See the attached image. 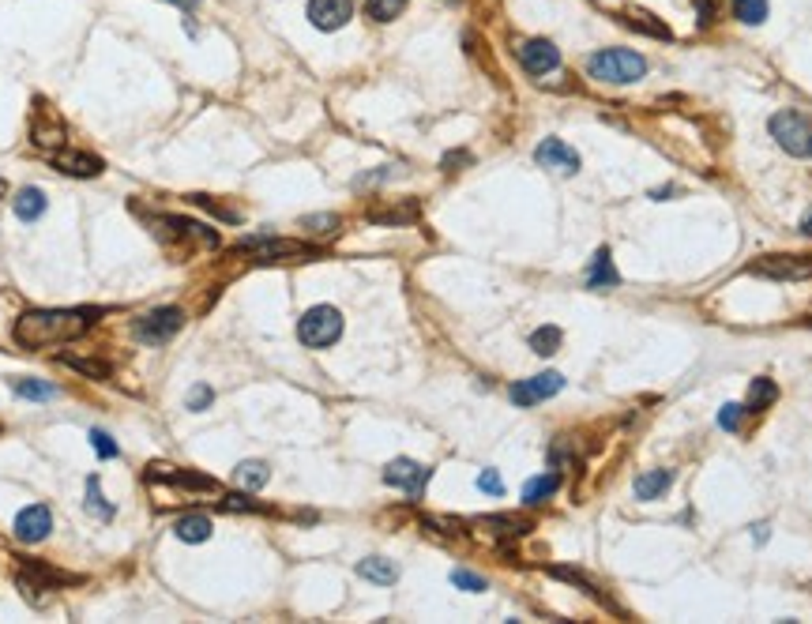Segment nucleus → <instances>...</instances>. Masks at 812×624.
<instances>
[{
  "label": "nucleus",
  "instance_id": "24",
  "mask_svg": "<svg viewBox=\"0 0 812 624\" xmlns=\"http://www.w3.org/2000/svg\"><path fill=\"white\" fill-rule=\"evenodd\" d=\"M556 489H561V478H556V474L531 478L527 485H523V504H531V508H534V504H546V500L556 493Z\"/></svg>",
  "mask_w": 812,
  "mask_h": 624
},
{
  "label": "nucleus",
  "instance_id": "16",
  "mask_svg": "<svg viewBox=\"0 0 812 624\" xmlns=\"http://www.w3.org/2000/svg\"><path fill=\"white\" fill-rule=\"evenodd\" d=\"M53 162H57V170L72 174V177H98L102 174V158L83 155V150H57Z\"/></svg>",
  "mask_w": 812,
  "mask_h": 624
},
{
  "label": "nucleus",
  "instance_id": "31",
  "mask_svg": "<svg viewBox=\"0 0 812 624\" xmlns=\"http://www.w3.org/2000/svg\"><path fill=\"white\" fill-rule=\"evenodd\" d=\"M15 395H23V399H53L57 395V387L53 384H45V380H15Z\"/></svg>",
  "mask_w": 812,
  "mask_h": 624
},
{
  "label": "nucleus",
  "instance_id": "6",
  "mask_svg": "<svg viewBox=\"0 0 812 624\" xmlns=\"http://www.w3.org/2000/svg\"><path fill=\"white\" fill-rule=\"evenodd\" d=\"M516 57L531 76H546L561 64V49H556L549 38H527V42H519Z\"/></svg>",
  "mask_w": 812,
  "mask_h": 624
},
{
  "label": "nucleus",
  "instance_id": "29",
  "mask_svg": "<svg viewBox=\"0 0 812 624\" xmlns=\"http://www.w3.org/2000/svg\"><path fill=\"white\" fill-rule=\"evenodd\" d=\"M556 346H561V328H538V331L531 335V350L541 353V358L556 353Z\"/></svg>",
  "mask_w": 812,
  "mask_h": 624
},
{
  "label": "nucleus",
  "instance_id": "5",
  "mask_svg": "<svg viewBox=\"0 0 812 624\" xmlns=\"http://www.w3.org/2000/svg\"><path fill=\"white\" fill-rule=\"evenodd\" d=\"M181 328H184V312L174 309V305H166V309H155V312H147V316L135 320L132 335L140 343H147V346H162V343L174 339Z\"/></svg>",
  "mask_w": 812,
  "mask_h": 624
},
{
  "label": "nucleus",
  "instance_id": "39",
  "mask_svg": "<svg viewBox=\"0 0 812 624\" xmlns=\"http://www.w3.org/2000/svg\"><path fill=\"white\" fill-rule=\"evenodd\" d=\"M211 399H215V392L207 384H196L192 392H189V399H184V407L189 410H203V407H211Z\"/></svg>",
  "mask_w": 812,
  "mask_h": 624
},
{
  "label": "nucleus",
  "instance_id": "8",
  "mask_svg": "<svg viewBox=\"0 0 812 624\" xmlns=\"http://www.w3.org/2000/svg\"><path fill=\"white\" fill-rule=\"evenodd\" d=\"M749 271L764 279H812V256H764Z\"/></svg>",
  "mask_w": 812,
  "mask_h": 624
},
{
  "label": "nucleus",
  "instance_id": "44",
  "mask_svg": "<svg viewBox=\"0 0 812 624\" xmlns=\"http://www.w3.org/2000/svg\"><path fill=\"white\" fill-rule=\"evenodd\" d=\"M801 233H805V238H812V211L805 215V223H801Z\"/></svg>",
  "mask_w": 812,
  "mask_h": 624
},
{
  "label": "nucleus",
  "instance_id": "13",
  "mask_svg": "<svg viewBox=\"0 0 812 624\" xmlns=\"http://www.w3.org/2000/svg\"><path fill=\"white\" fill-rule=\"evenodd\" d=\"M30 140L38 147H45V150H57L64 143V125L49 109L45 113L38 109V113H34V125H30Z\"/></svg>",
  "mask_w": 812,
  "mask_h": 624
},
{
  "label": "nucleus",
  "instance_id": "2",
  "mask_svg": "<svg viewBox=\"0 0 812 624\" xmlns=\"http://www.w3.org/2000/svg\"><path fill=\"white\" fill-rule=\"evenodd\" d=\"M587 72L590 79H602V83H636L643 72H647V61L632 49H598V53L587 57Z\"/></svg>",
  "mask_w": 812,
  "mask_h": 624
},
{
  "label": "nucleus",
  "instance_id": "34",
  "mask_svg": "<svg viewBox=\"0 0 812 624\" xmlns=\"http://www.w3.org/2000/svg\"><path fill=\"white\" fill-rule=\"evenodd\" d=\"M301 226L313 230V233H335L338 230V215H304Z\"/></svg>",
  "mask_w": 812,
  "mask_h": 624
},
{
  "label": "nucleus",
  "instance_id": "27",
  "mask_svg": "<svg viewBox=\"0 0 812 624\" xmlns=\"http://www.w3.org/2000/svg\"><path fill=\"white\" fill-rule=\"evenodd\" d=\"M734 15L741 23H749V27L764 23L767 20V0H734Z\"/></svg>",
  "mask_w": 812,
  "mask_h": 624
},
{
  "label": "nucleus",
  "instance_id": "18",
  "mask_svg": "<svg viewBox=\"0 0 812 624\" xmlns=\"http://www.w3.org/2000/svg\"><path fill=\"white\" fill-rule=\"evenodd\" d=\"M418 215H421L418 199H402V204H392V207H372L369 223H377V226H406V223H414Z\"/></svg>",
  "mask_w": 812,
  "mask_h": 624
},
{
  "label": "nucleus",
  "instance_id": "42",
  "mask_svg": "<svg viewBox=\"0 0 812 624\" xmlns=\"http://www.w3.org/2000/svg\"><path fill=\"white\" fill-rule=\"evenodd\" d=\"M692 4H696V20H700V27H710V23H715V0H692Z\"/></svg>",
  "mask_w": 812,
  "mask_h": 624
},
{
  "label": "nucleus",
  "instance_id": "15",
  "mask_svg": "<svg viewBox=\"0 0 812 624\" xmlns=\"http://www.w3.org/2000/svg\"><path fill=\"white\" fill-rule=\"evenodd\" d=\"M150 478L155 482H169V485H181V489H207V493H215V478L207 474H192V470H181V466H155L150 470Z\"/></svg>",
  "mask_w": 812,
  "mask_h": 624
},
{
  "label": "nucleus",
  "instance_id": "28",
  "mask_svg": "<svg viewBox=\"0 0 812 624\" xmlns=\"http://www.w3.org/2000/svg\"><path fill=\"white\" fill-rule=\"evenodd\" d=\"M402 8H406V0H365L369 20H377V23H392Z\"/></svg>",
  "mask_w": 812,
  "mask_h": 624
},
{
  "label": "nucleus",
  "instance_id": "10",
  "mask_svg": "<svg viewBox=\"0 0 812 624\" xmlns=\"http://www.w3.org/2000/svg\"><path fill=\"white\" fill-rule=\"evenodd\" d=\"M429 474H433V470L414 463V459H392L384 466V482L395 485V489H406V493H421L426 482H429Z\"/></svg>",
  "mask_w": 812,
  "mask_h": 624
},
{
  "label": "nucleus",
  "instance_id": "20",
  "mask_svg": "<svg viewBox=\"0 0 812 624\" xmlns=\"http://www.w3.org/2000/svg\"><path fill=\"white\" fill-rule=\"evenodd\" d=\"M673 485V470H647L636 478V497L639 500H658Z\"/></svg>",
  "mask_w": 812,
  "mask_h": 624
},
{
  "label": "nucleus",
  "instance_id": "35",
  "mask_svg": "<svg viewBox=\"0 0 812 624\" xmlns=\"http://www.w3.org/2000/svg\"><path fill=\"white\" fill-rule=\"evenodd\" d=\"M91 444H94V451L102 455V459H117V455H121L117 441H113L110 433H102V429H91Z\"/></svg>",
  "mask_w": 812,
  "mask_h": 624
},
{
  "label": "nucleus",
  "instance_id": "41",
  "mask_svg": "<svg viewBox=\"0 0 812 624\" xmlns=\"http://www.w3.org/2000/svg\"><path fill=\"white\" fill-rule=\"evenodd\" d=\"M478 489H482V493L500 497V493H504V482H500L497 470H482V474H478Z\"/></svg>",
  "mask_w": 812,
  "mask_h": 624
},
{
  "label": "nucleus",
  "instance_id": "33",
  "mask_svg": "<svg viewBox=\"0 0 812 624\" xmlns=\"http://www.w3.org/2000/svg\"><path fill=\"white\" fill-rule=\"evenodd\" d=\"M68 369H76L83 377H94V380H106L110 377V365L106 361H91V358H64Z\"/></svg>",
  "mask_w": 812,
  "mask_h": 624
},
{
  "label": "nucleus",
  "instance_id": "26",
  "mask_svg": "<svg viewBox=\"0 0 812 624\" xmlns=\"http://www.w3.org/2000/svg\"><path fill=\"white\" fill-rule=\"evenodd\" d=\"M775 399H778V384L767 377H756L749 387V410H767Z\"/></svg>",
  "mask_w": 812,
  "mask_h": 624
},
{
  "label": "nucleus",
  "instance_id": "25",
  "mask_svg": "<svg viewBox=\"0 0 812 624\" xmlns=\"http://www.w3.org/2000/svg\"><path fill=\"white\" fill-rule=\"evenodd\" d=\"M624 23H629L632 30H643V35H651V38H666L670 42V27L666 23H658L651 12H643V8H632L629 15H624Z\"/></svg>",
  "mask_w": 812,
  "mask_h": 624
},
{
  "label": "nucleus",
  "instance_id": "32",
  "mask_svg": "<svg viewBox=\"0 0 812 624\" xmlns=\"http://www.w3.org/2000/svg\"><path fill=\"white\" fill-rule=\"evenodd\" d=\"M87 508L98 515V519H113V504L102 497V489H98V478H87Z\"/></svg>",
  "mask_w": 812,
  "mask_h": 624
},
{
  "label": "nucleus",
  "instance_id": "1",
  "mask_svg": "<svg viewBox=\"0 0 812 624\" xmlns=\"http://www.w3.org/2000/svg\"><path fill=\"white\" fill-rule=\"evenodd\" d=\"M94 309H34L15 320V343L27 350H42V346H57V343H72L83 331L94 324Z\"/></svg>",
  "mask_w": 812,
  "mask_h": 624
},
{
  "label": "nucleus",
  "instance_id": "30",
  "mask_svg": "<svg viewBox=\"0 0 812 624\" xmlns=\"http://www.w3.org/2000/svg\"><path fill=\"white\" fill-rule=\"evenodd\" d=\"M482 527H497V534H527L531 523L527 519H516V515H485Z\"/></svg>",
  "mask_w": 812,
  "mask_h": 624
},
{
  "label": "nucleus",
  "instance_id": "23",
  "mask_svg": "<svg viewBox=\"0 0 812 624\" xmlns=\"http://www.w3.org/2000/svg\"><path fill=\"white\" fill-rule=\"evenodd\" d=\"M267 478H271V470L260 459H245V463H237V470H233V482L241 489H264Z\"/></svg>",
  "mask_w": 812,
  "mask_h": 624
},
{
  "label": "nucleus",
  "instance_id": "9",
  "mask_svg": "<svg viewBox=\"0 0 812 624\" xmlns=\"http://www.w3.org/2000/svg\"><path fill=\"white\" fill-rule=\"evenodd\" d=\"M353 20V0H309V23L316 30H338Z\"/></svg>",
  "mask_w": 812,
  "mask_h": 624
},
{
  "label": "nucleus",
  "instance_id": "45",
  "mask_svg": "<svg viewBox=\"0 0 812 624\" xmlns=\"http://www.w3.org/2000/svg\"><path fill=\"white\" fill-rule=\"evenodd\" d=\"M174 4H181V8H192V4H196V0H174Z\"/></svg>",
  "mask_w": 812,
  "mask_h": 624
},
{
  "label": "nucleus",
  "instance_id": "11",
  "mask_svg": "<svg viewBox=\"0 0 812 624\" xmlns=\"http://www.w3.org/2000/svg\"><path fill=\"white\" fill-rule=\"evenodd\" d=\"M49 531H53V512H49L45 504H30V508H23L20 515H15V538L27 542V546L42 542Z\"/></svg>",
  "mask_w": 812,
  "mask_h": 624
},
{
  "label": "nucleus",
  "instance_id": "40",
  "mask_svg": "<svg viewBox=\"0 0 812 624\" xmlns=\"http://www.w3.org/2000/svg\"><path fill=\"white\" fill-rule=\"evenodd\" d=\"M549 576H556V579H568V583H575V587H583L587 590V595H595V598H602L598 595V590L595 587H590L583 576H580V571H572V568H549Z\"/></svg>",
  "mask_w": 812,
  "mask_h": 624
},
{
  "label": "nucleus",
  "instance_id": "36",
  "mask_svg": "<svg viewBox=\"0 0 812 624\" xmlns=\"http://www.w3.org/2000/svg\"><path fill=\"white\" fill-rule=\"evenodd\" d=\"M451 583L459 587V590H470V595H478V590H485V579H482V576H474V571H467V568H455V571H451Z\"/></svg>",
  "mask_w": 812,
  "mask_h": 624
},
{
  "label": "nucleus",
  "instance_id": "37",
  "mask_svg": "<svg viewBox=\"0 0 812 624\" xmlns=\"http://www.w3.org/2000/svg\"><path fill=\"white\" fill-rule=\"evenodd\" d=\"M189 204H196V207H207V211H215L218 218H226V223H241V215H237L233 207H218L211 196H189Z\"/></svg>",
  "mask_w": 812,
  "mask_h": 624
},
{
  "label": "nucleus",
  "instance_id": "22",
  "mask_svg": "<svg viewBox=\"0 0 812 624\" xmlns=\"http://www.w3.org/2000/svg\"><path fill=\"white\" fill-rule=\"evenodd\" d=\"M15 215L23 218V223H34V218H42L45 215V192L42 189H23V192H15Z\"/></svg>",
  "mask_w": 812,
  "mask_h": 624
},
{
  "label": "nucleus",
  "instance_id": "19",
  "mask_svg": "<svg viewBox=\"0 0 812 624\" xmlns=\"http://www.w3.org/2000/svg\"><path fill=\"white\" fill-rule=\"evenodd\" d=\"M358 576L369 579V583H380V587H392L399 579V568L392 561H384V556H365L358 564Z\"/></svg>",
  "mask_w": 812,
  "mask_h": 624
},
{
  "label": "nucleus",
  "instance_id": "17",
  "mask_svg": "<svg viewBox=\"0 0 812 624\" xmlns=\"http://www.w3.org/2000/svg\"><path fill=\"white\" fill-rule=\"evenodd\" d=\"M617 282H621V275L613 267V256H609V248H598L595 260L587 267V286L590 290H609V286H617Z\"/></svg>",
  "mask_w": 812,
  "mask_h": 624
},
{
  "label": "nucleus",
  "instance_id": "12",
  "mask_svg": "<svg viewBox=\"0 0 812 624\" xmlns=\"http://www.w3.org/2000/svg\"><path fill=\"white\" fill-rule=\"evenodd\" d=\"M534 162L546 166V170H556V174H575V170H580V155H575V150H572L564 140H546V143H538Z\"/></svg>",
  "mask_w": 812,
  "mask_h": 624
},
{
  "label": "nucleus",
  "instance_id": "21",
  "mask_svg": "<svg viewBox=\"0 0 812 624\" xmlns=\"http://www.w3.org/2000/svg\"><path fill=\"white\" fill-rule=\"evenodd\" d=\"M174 534L181 538V542H207L211 538V519L207 515H181L177 523H174Z\"/></svg>",
  "mask_w": 812,
  "mask_h": 624
},
{
  "label": "nucleus",
  "instance_id": "43",
  "mask_svg": "<svg viewBox=\"0 0 812 624\" xmlns=\"http://www.w3.org/2000/svg\"><path fill=\"white\" fill-rule=\"evenodd\" d=\"M223 508H230V512H260V504L248 500V497H226Z\"/></svg>",
  "mask_w": 812,
  "mask_h": 624
},
{
  "label": "nucleus",
  "instance_id": "38",
  "mask_svg": "<svg viewBox=\"0 0 812 624\" xmlns=\"http://www.w3.org/2000/svg\"><path fill=\"white\" fill-rule=\"evenodd\" d=\"M741 414H744V407H737V402H726V407L719 410V425L726 433H737L741 429Z\"/></svg>",
  "mask_w": 812,
  "mask_h": 624
},
{
  "label": "nucleus",
  "instance_id": "4",
  "mask_svg": "<svg viewBox=\"0 0 812 624\" xmlns=\"http://www.w3.org/2000/svg\"><path fill=\"white\" fill-rule=\"evenodd\" d=\"M297 339L313 350H324V346H335L343 339V312L335 305H316L301 316L297 324Z\"/></svg>",
  "mask_w": 812,
  "mask_h": 624
},
{
  "label": "nucleus",
  "instance_id": "14",
  "mask_svg": "<svg viewBox=\"0 0 812 624\" xmlns=\"http://www.w3.org/2000/svg\"><path fill=\"white\" fill-rule=\"evenodd\" d=\"M245 248L256 252V260H282V256H313V248L309 245H301V241H260V238H252L245 241Z\"/></svg>",
  "mask_w": 812,
  "mask_h": 624
},
{
  "label": "nucleus",
  "instance_id": "3",
  "mask_svg": "<svg viewBox=\"0 0 812 624\" xmlns=\"http://www.w3.org/2000/svg\"><path fill=\"white\" fill-rule=\"evenodd\" d=\"M771 140L786 150L793 158H812V117H805L801 109H778L771 121Z\"/></svg>",
  "mask_w": 812,
  "mask_h": 624
},
{
  "label": "nucleus",
  "instance_id": "7",
  "mask_svg": "<svg viewBox=\"0 0 812 624\" xmlns=\"http://www.w3.org/2000/svg\"><path fill=\"white\" fill-rule=\"evenodd\" d=\"M561 387H564V377H561V373H541V377H531V380L512 384V392H508V395H512L516 407H534V402L556 395Z\"/></svg>",
  "mask_w": 812,
  "mask_h": 624
},
{
  "label": "nucleus",
  "instance_id": "46",
  "mask_svg": "<svg viewBox=\"0 0 812 624\" xmlns=\"http://www.w3.org/2000/svg\"><path fill=\"white\" fill-rule=\"evenodd\" d=\"M805 324H808V328H812V316H808V320H805Z\"/></svg>",
  "mask_w": 812,
  "mask_h": 624
}]
</instances>
